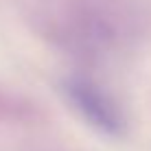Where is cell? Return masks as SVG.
<instances>
[{"label":"cell","mask_w":151,"mask_h":151,"mask_svg":"<svg viewBox=\"0 0 151 151\" xmlns=\"http://www.w3.org/2000/svg\"><path fill=\"white\" fill-rule=\"evenodd\" d=\"M64 92L75 110L99 132L110 136H118L123 132L125 121L118 105L94 83L86 79H68L64 83Z\"/></svg>","instance_id":"1"}]
</instances>
